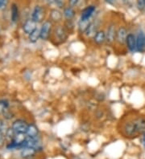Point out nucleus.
Segmentation results:
<instances>
[{
  "mask_svg": "<svg viewBox=\"0 0 145 159\" xmlns=\"http://www.w3.org/2000/svg\"><path fill=\"white\" fill-rule=\"evenodd\" d=\"M122 131L125 136L130 137V138H133L139 135L134 118L130 119L123 124Z\"/></svg>",
  "mask_w": 145,
  "mask_h": 159,
  "instance_id": "1",
  "label": "nucleus"
},
{
  "mask_svg": "<svg viewBox=\"0 0 145 159\" xmlns=\"http://www.w3.org/2000/svg\"><path fill=\"white\" fill-rule=\"evenodd\" d=\"M29 125L25 120L18 119L12 123V128L16 134H26Z\"/></svg>",
  "mask_w": 145,
  "mask_h": 159,
  "instance_id": "2",
  "label": "nucleus"
},
{
  "mask_svg": "<svg viewBox=\"0 0 145 159\" xmlns=\"http://www.w3.org/2000/svg\"><path fill=\"white\" fill-rule=\"evenodd\" d=\"M45 17V11L41 6L37 5L34 7L33 11L31 13V20L35 23H41Z\"/></svg>",
  "mask_w": 145,
  "mask_h": 159,
  "instance_id": "3",
  "label": "nucleus"
},
{
  "mask_svg": "<svg viewBox=\"0 0 145 159\" xmlns=\"http://www.w3.org/2000/svg\"><path fill=\"white\" fill-rule=\"evenodd\" d=\"M54 32L56 38L60 42H65L68 39V36H69L68 30L64 26H57L55 28Z\"/></svg>",
  "mask_w": 145,
  "mask_h": 159,
  "instance_id": "4",
  "label": "nucleus"
},
{
  "mask_svg": "<svg viewBox=\"0 0 145 159\" xmlns=\"http://www.w3.org/2000/svg\"><path fill=\"white\" fill-rule=\"evenodd\" d=\"M145 50V34L143 31H139L136 35V52H143Z\"/></svg>",
  "mask_w": 145,
  "mask_h": 159,
  "instance_id": "5",
  "label": "nucleus"
},
{
  "mask_svg": "<svg viewBox=\"0 0 145 159\" xmlns=\"http://www.w3.org/2000/svg\"><path fill=\"white\" fill-rule=\"evenodd\" d=\"M52 30V23L50 21H45L43 23L41 28V39L43 40H47L50 35Z\"/></svg>",
  "mask_w": 145,
  "mask_h": 159,
  "instance_id": "6",
  "label": "nucleus"
},
{
  "mask_svg": "<svg viewBox=\"0 0 145 159\" xmlns=\"http://www.w3.org/2000/svg\"><path fill=\"white\" fill-rule=\"evenodd\" d=\"M128 35V31L125 27H120L116 32V40L120 44H123L126 43Z\"/></svg>",
  "mask_w": 145,
  "mask_h": 159,
  "instance_id": "7",
  "label": "nucleus"
},
{
  "mask_svg": "<svg viewBox=\"0 0 145 159\" xmlns=\"http://www.w3.org/2000/svg\"><path fill=\"white\" fill-rule=\"evenodd\" d=\"M116 32L117 31L115 29V26L114 24H110L106 33V41L107 43H112L114 39H116Z\"/></svg>",
  "mask_w": 145,
  "mask_h": 159,
  "instance_id": "8",
  "label": "nucleus"
},
{
  "mask_svg": "<svg viewBox=\"0 0 145 159\" xmlns=\"http://www.w3.org/2000/svg\"><path fill=\"white\" fill-rule=\"evenodd\" d=\"M126 43H127L128 50L131 52H136V36L134 34H128Z\"/></svg>",
  "mask_w": 145,
  "mask_h": 159,
  "instance_id": "9",
  "label": "nucleus"
},
{
  "mask_svg": "<svg viewBox=\"0 0 145 159\" xmlns=\"http://www.w3.org/2000/svg\"><path fill=\"white\" fill-rule=\"evenodd\" d=\"M95 7L94 6H88L82 11L81 16V20H90V18L94 15L95 11Z\"/></svg>",
  "mask_w": 145,
  "mask_h": 159,
  "instance_id": "10",
  "label": "nucleus"
},
{
  "mask_svg": "<svg viewBox=\"0 0 145 159\" xmlns=\"http://www.w3.org/2000/svg\"><path fill=\"white\" fill-rule=\"evenodd\" d=\"M135 125L137 127V130L139 134H145V117L143 116H136L134 118Z\"/></svg>",
  "mask_w": 145,
  "mask_h": 159,
  "instance_id": "11",
  "label": "nucleus"
},
{
  "mask_svg": "<svg viewBox=\"0 0 145 159\" xmlns=\"http://www.w3.org/2000/svg\"><path fill=\"white\" fill-rule=\"evenodd\" d=\"M36 28V23H35L31 19V20H27L23 26V29L24 32L26 34H28V35L32 33Z\"/></svg>",
  "mask_w": 145,
  "mask_h": 159,
  "instance_id": "12",
  "label": "nucleus"
},
{
  "mask_svg": "<svg viewBox=\"0 0 145 159\" xmlns=\"http://www.w3.org/2000/svg\"><path fill=\"white\" fill-rule=\"evenodd\" d=\"M37 150L34 148L31 147H26L22 149L20 152V155L22 158H26V157H35V154L36 153Z\"/></svg>",
  "mask_w": 145,
  "mask_h": 159,
  "instance_id": "13",
  "label": "nucleus"
},
{
  "mask_svg": "<svg viewBox=\"0 0 145 159\" xmlns=\"http://www.w3.org/2000/svg\"><path fill=\"white\" fill-rule=\"evenodd\" d=\"M38 128L36 127V125L34 124H30L28 125V128H27V131L26 133V135L28 138H38Z\"/></svg>",
  "mask_w": 145,
  "mask_h": 159,
  "instance_id": "14",
  "label": "nucleus"
},
{
  "mask_svg": "<svg viewBox=\"0 0 145 159\" xmlns=\"http://www.w3.org/2000/svg\"><path fill=\"white\" fill-rule=\"evenodd\" d=\"M98 29V24L95 23L94 21V22H91V23L89 24V27H88V29L86 30L85 31V35L88 37H91V36H94L96 35V33L98 32L99 31H97Z\"/></svg>",
  "mask_w": 145,
  "mask_h": 159,
  "instance_id": "15",
  "label": "nucleus"
},
{
  "mask_svg": "<svg viewBox=\"0 0 145 159\" xmlns=\"http://www.w3.org/2000/svg\"><path fill=\"white\" fill-rule=\"evenodd\" d=\"M94 40L97 44H102L106 41V33L104 31H99L94 36Z\"/></svg>",
  "mask_w": 145,
  "mask_h": 159,
  "instance_id": "16",
  "label": "nucleus"
},
{
  "mask_svg": "<svg viewBox=\"0 0 145 159\" xmlns=\"http://www.w3.org/2000/svg\"><path fill=\"white\" fill-rule=\"evenodd\" d=\"M91 23L90 20H81L78 22V30L81 33H85L88 29L89 24Z\"/></svg>",
  "mask_w": 145,
  "mask_h": 159,
  "instance_id": "17",
  "label": "nucleus"
},
{
  "mask_svg": "<svg viewBox=\"0 0 145 159\" xmlns=\"http://www.w3.org/2000/svg\"><path fill=\"white\" fill-rule=\"evenodd\" d=\"M64 16L67 20H72L75 16V11L72 7H68L64 9Z\"/></svg>",
  "mask_w": 145,
  "mask_h": 159,
  "instance_id": "18",
  "label": "nucleus"
},
{
  "mask_svg": "<svg viewBox=\"0 0 145 159\" xmlns=\"http://www.w3.org/2000/svg\"><path fill=\"white\" fill-rule=\"evenodd\" d=\"M11 19L13 23H16L19 18V9L16 4H12V9H11Z\"/></svg>",
  "mask_w": 145,
  "mask_h": 159,
  "instance_id": "19",
  "label": "nucleus"
},
{
  "mask_svg": "<svg viewBox=\"0 0 145 159\" xmlns=\"http://www.w3.org/2000/svg\"><path fill=\"white\" fill-rule=\"evenodd\" d=\"M50 18L52 21L54 22H59L62 19V14L60 11L56 10V9H53L50 12Z\"/></svg>",
  "mask_w": 145,
  "mask_h": 159,
  "instance_id": "20",
  "label": "nucleus"
},
{
  "mask_svg": "<svg viewBox=\"0 0 145 159\" xmlns=\"http://www.w3.org/2000/svg\"><path fill=\"white\" fill-rule=\"evenodd\" d=\"M39 38H41V30L36 28L35 31H33L32 33L29 35V40L31 43H36L39 39Z\"/></svg>",
  "mask_w": 145,
  "mask_h": 159,
  "instance_id": "21",
  "label": "nucleus"
},
{
  "mask_svg": "<svg viewBox=\"0 0 145 159\" xmlns=\"http://www.w3.org/2000/svg\"><path fill=\"white\" fill-rule=\"evenodd\" d=\"M10 104L7 100H0V114L4 112V110L9 109Z\"/></svg>",
  "mask_w": 145,
  "mask_h": 159,
  "instance_id": "22",
  "label": "nucleus"
},
{
  "mask_svg": "<svg viewBox=\"0 0 145 159\" xmlns=\"http://www.w3.org/2000/svg\"><path fill=\"white\" fill-rule=\"evenodd\" d=\"M16 133L14 132V130L12 128H9L6 133V141H8L10 142H12L13 141L14 138L16 136Z\"/></svg>",
  "mask_w": 145,
  "mask_h": 159,
  "instance_id": "23",
  "label": "nucleus"
},
{
  "mask_svg": "<svg viewBox=\"0 0 145 159\" xmlns=\"http://www.w3.org/2000/svg\"><path fill=\"white\" fill-rule=\"evenodd\" d=\"M2 115H3L4 117H5L6 119H7V120H9V119H12V117H13V113H12V112L9 110V109H6V110H4V112L2 113Z\"/></svg>",
  "mask_w": 145,
  "mask_h": 159,
  "instance_id": "24",
  "label": "nucleus"
},
{
  "mask_svg": "<svg viewBox=\"0 0 145 159\" xmlns=\"http://www.w3.org/2000/svg\"><path fill=\"white\" fill-rule=\"evenodd\" d=\"M136 6L138 9L140 11H143L145 9V0H139L136 2Z\"/></svg>",
  "mask_w": 145,
  "mask_h": 159,
  "instance_id": "25",
  "label": "nucleus"
},
{
  "mask_svg": "<svg viewBox=\"0 0 145 159\" xmlns=\"http://www.w3.org/2000/svg\"><path fill=\"white\" fill-rule=\"evenodd\" d=\"M74 23H73L72 20H67V21L65 22V27L68 31H69V30L74 29Z\"/></svg>",
  "mask_w": 145,
  "mask_h": 159,
  "instance_id": "26",
  "label": "nucleus"
},
{
  "mask_svg": "<svg viewBox=\"0 0 145 159\" xmlns=\"http://www.w3.org/2000/svg\"><path fill=\"white\" fill-rule=\"evenodd\" d=\"M5 141H6V134L2 133V131H0V147L3 146Z\"/></svg>",
  "mask_w": 145,
  "mask_h": 159,
  "instance_id": "27",
  "label": "nucleus"
},
{
  "mask_svg": "<svg viewBox=\"0 0 145 159\" xmlns=\"http://www.w3.org/2000/svg\"><path fill=\"white\" fill-rule=\"evenodd\" d=\"M50 3H54L55 5H56L58 7H60V8H62L63 7V6H64V2H62V1H52V2H50Z\"/></svg>",
  "mask_w": 145,
  "mask_h": 159,
  "instance_id": "28",
  "label": "nucleus"
},
{
  "mask_svg": "<svg viewBox=\"0 0 145 159\" xmlns=\"http://www.w3.org/2000/svg\"><path fill=\"white\" fill-rule=\"evenodd\" d=\"M7 1H5V0H0V9H2L3 7L7 6Z\"/></svg>",
  "mask_w": 145,
  "mask_h": 159,
  "instance_id": "29",
  "label": "nucleus"
},
{
  "mask_svg": "<svg viewBox=\"0 0 145 159\" xmlns=\"http://www.w3.org/2000/svg\"><path fill=\"white\" fill-rule=\"evenodd\" d=\"M79 2V1H77V0H72V1H70V4L71 5V7H74L77 5V3Z\"/></svg>",
  "mask_w": 145,
  "mask_h": 159,
  "instance_id": "30",
  "label": "nucleus"
},
{
  "mask_svg": "<svg viewBox=\"0 0 145 159\" xmlns=\"http://www.w3.org/2000/svg\"><path fill=\"white\" fill-rule=\"evenodd\" d=\"M142 144H143V146H144V148H145V136L144 135H143V138H142Z\"/></svg>",
  "mask_w": 145,
  "mask_h": 159,
  "instance_id": "31",
  "label": "nucleus"
},
{
  "mask_svg": "<svg viewBox=\"0 0 145 159\" xmlns=\"http://www.w3.org/2000/svg\"><path fill=\"white\" fill-rule=\"evenodd\" d=\"M22 159H36L35 157H26V158H22Z\"/></svg>",
  "mask_w": 145,
  "mask_h": 159,
  "instance_id": "32",
  "label": "nucleus"
},
{
  "mask_svg": "<svg viewBox=\"0 0 145 159\" xmlns=\"http://www.w3.org/2000/svg\"><path fill=\"white\" fill-rule=\"evenodd\" d=\"M2 122H3V121H2V120H0V129H1V127H2Z\"/></svg>",
  "mask_w": 145,
  "mask_h": 159,
  "instance_id": "33",
  "label": "nucleus"
}]
</instances>
